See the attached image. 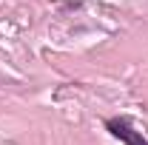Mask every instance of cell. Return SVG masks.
<instances>
[{
	"instance_id": "obj_1",
	"label": "cell",
	"mask_w": 148,
	"mask_h": 145,
	"mask_svg": "<svg viewBox=\"0 0 148 145\" xmlns=\"http://www.w3.org/2000/svg\"><path fill=\"white\" fill-rule=\"evenodd\" d=\"M106 128H108L117 140H123L125 145H148V140L140 131H134V125H131L125 117H111L108 122H106Z\"/></svg>"
}]
</instances>
